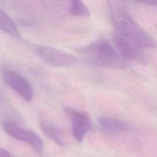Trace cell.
Returning a JSON list of instances; mask_svg holds the SVG:
<instances>
[{
    "mask_svg": "<svg viewBox=\"0 0 157 157\" xmlns=\"http://www.w3.org/2000/svg\"><path fill=\"white\" fill-rule=\"evenodd\" d=\"M109 3L114 30L142 48H153L156 47V42L153 37L137 24L120 2L109 1Z\"/></svg>",
    "mask_w": 157,
    "mask_h": 157,
    "instance_id": "1",
    "label": "cell"
},
{
    "mask_svg": "<svg viewBox=\"0 0 157 157\" xmlns=\"http://www.w3.org/2000/svg\"><path fill=\"white\" fill-rule=\"evenodd\" d=\"M88 63L100 67L123 69L126 61L106 39H100L76 50Z\"/></svg>",
    "mask_w": 157,
    "mask_h": 157,
    "instance_id": "2",
    "label": "cell"
},
{
    "mask_svg": "<svg viewBox=\"0 0 157 157\" xmlns=\"http://www.w3.org/2000/svg\"><path fill=\"white\" fill-rule=\"evenodd\" d=\"M112 39L118 53L124 58L135 61L141 64L147 63V58L142 48L131 40L114 30Z\"/></svg>",
    "mask_w": 157,
    "mask_h": 157,
    "instance_id": "3",
    "label": "cell"
},
{
    "mask_svg": "<svg viewBox=\"0 0 157 157\" xmlns=\"http://www.w3.org/2000/svg\"><path fill=\"white\" fill-rule=\"evenodd\" d=\"M36 52L45 63L57 67H71L78 62L76 56L50 46L39 45L36 48Z\"/></svg>",
    "mask_w": 157,
    "mask_h": 157,
    "instance_id": "4",
    "label": "cell"
},
{
    "mask_svg": "<svg viewBox=\"0 0 157 157\" xmlns=\"http://www.w3.org/2000/svg\"><path fill=\"white\" fill-rule=\"evenodd\" d=\"M3 129L12 137L29 144L39 155H41L44 150V144L40 137L34 132L25 129L12 122L5 121Z\"/></svg>",
    "mask_w": 157,
    "mask_h": 157,
    "instance_id": "5",
    "label": "cell"
},
{
    "mask_svg": "<svg viewBox=\"0 0 157 157\" xmlns=\"http://www.w3.org/2000/svg\"><path fill=\"white\" fill-rule=\"evenodd\" d=\"M69 118L73 136L78 142H82L91 128V120L88 115L76 109L67 107L64 109Z\"/></svg>",
    "mask_w": 157,
    "mask_h": 157,
    "instance_id": "6",
    "label": "cell"
},
{
    "mask_svg": "<svg viewBox=\"0 0 157 157\" xmlns=\"http://www.w3.org/2000/svg\"><path fill=\"white\" fill-rule=\"evenodd\" d=\"M2 77L6 83L26 101H31L34 96L33 90L30 83L25 77L9 69L3 71Z\"/></svg>",
    "mask_w": 157,
    "mask_h": 157,
    "instance_id": "7",
    "label": "cell"
},
{
    "mask_svg": "<svg viewBox=\"0 0 157 157\" xmlns=\"http://www.w3.org/2000/svg\"><path fill=\"white\" fill-rule=\"evenodd\" d=\"M99 126L104 129L113 131H124L129 129L128 124L119 118L110 117H99L98 118Z\"/></svg>",
    "mask_w": 157,
    "mask_h": 157,
    "instance_id": "8",
    "label": "cell"
},
{
    "mask_svg": "<svg viewBox=\"0 0 157 157\" xmlns=\"http://www.w3.org/2000/svg\"><path fill=\"white\" fill-rule=\"evenodd\" d=\"M40 124L42 131L46 136L59 145H64L65 142L63 137L62 131L60 129L43 119L40 120Z\"/></svg>",
    "mask_w": 157,
    "mask_h": 157,
    "instance_id": "9",
    "label": "cell"
},
{
    "mask_svg": "<svg viewBox=\"0 0 157 157\" xmlns=\"http://www.w3.org/2000/svg\"><path fill=\"white\" fill-rule=\"evenodd\" d=\"M0 29L14 37H20V34L12 18L0 8Z\"/></svg>",
    "mask_w": 157,
    "mask_h": 157,
    "instance_id": "10",
    "label": "cell"
},
{
    "mask_svg": "<svg viewBox=\"0 0 157 157\" xmlns=\"http://www.w3.org/2000/svg\"><path fill=\"white\" fill-rule=\"evenodd\" d=\"M69 13L77 17H90V10L88 6L81 1H72L71 2L69 7Z\"/></svg>",
    "mask_w": 157,
    "mask_h": 157,
    "instance_id": "11",
    "label": "cell"
},
{
    "mask_svg": "<svg viewBox=\"0 0 157 157\" xmlns=\"http://www.w3.org/2000/svg\"><path fill=\"white\" fill-rule=\"evenodd\" d=\"M0 157H11V155L6 149L0 148Z\"/></svg>",
    "mask_w": 157,
    "mask_h": 157,
    "instance_id": "12",
    "label": "cell"
}]
</instances>
